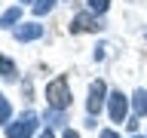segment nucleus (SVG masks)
<instances>
[{"instance_id":"1","label":"nucleus","mask_w":147,"mask_h":138,"mask_svg":"<svg viewBox=\"0 0 147 138\" xmlns=\"http://www.w3.org/2000/svg\"><path fill=\"white\" fill-rule=\"evenodd\" d=\"M71 86H67V77L64 74H58L55 80H49V86H46V104H49V110H67V104H71Z\"/></svg>"},{"instance_id":"2","label":"nucleus","mask_w":147,"mask_h":138,"mask_svg":"<svg viewBox=\"0 0 147 138\" xmlns=\"http://www.w3.org/2000/svg\"><path fill=\"white\" fill-rule=\"evenodd\" d=\"M34 132H37V114H34V110L22 114L16 123L6 126V138H31Z\"/></svg>"},{"instance_id":"3","label":"nucleus","mask_w":147,"mask_h":138,"mask_svg":"<svg viewBox=\"0 0 147 138\" xmlns=\"http://www.w3.org/2000/svg\"><path fill=\"white\" fill-rule=\"evenodd\" d=\"M107 108H110V120L113 123H126L129 117V98L123 92H110L107 95Z\"/></svg>"},{"instance_id":"4","label":"nucleus","mask_w":147,"mask_h":138,"mask_svg":"<svg viewBox=\"0 0 147 138\" xmlns=\"http://www.w3.org/2000/svg\"><path fill=\"white\" fill-rule=\"evenodd\" d=\"M104 98H107V86H104V80H95V83H92V89H89V101H86V108H89L92 117H95V114H101Z\"/></svg>"},{"instance_id":"5","label":"nucleus","mask_w":147,"mask_h":138,"mask_svg":"<svg viewBox=\"0 0 147 138\" xmlns=\"http://www.w3.org/2000/svg\"><path fill=\"white\" fill-rule=\"evenodd\" d=\"M101 22L95 16H89V12H80V16L71 18V34H83V31H101Z\"/></svg>"},{"instance_id":"6","label":"nucleus","mask_w":147,"mask_h":138,"mask_svg":"<svg viewBox=\"0 0 147 138\" xmlns=\"http://www.w3.org/2000/svg\"><path fill=\"white\" fill-rule=\"evenodd\" d=\"M37 37H43V25H37V22H25V25L16 31V40L18 43H31Z\"/></svg>"},{"instance_id":"7","label":"nucleus","mask_w":147,"mask_h":138,"mask_svg":"<svg viewBox=\"0 0 147 138\" xmlns=\"http://www.w3.org/2000/svg\"><path fill=\"white\" fill-rule=\"evenodd\" d=\"M132 108H135V117H147V89H138L132 95Z\"/></svg>"},{"instance_id":"8","label":"nucleus","mask_w":147,"mask_h":138,"mask_svg":"<svg viewBox=\"0 0 147 138\" xmlns=\"http://www.w3.org/2000/svg\"><path fill=\"white\" fill-rule=\"evenodd\" d=\"M18 18H22V9H18V6H9L6 12L0 16V28H12Z\"/></svg>"},{"instance_id":"9","label":"nucleus","mask_w":147,"mask_h":138,"mask_svg":"<svg viewBox=\"0 0 147 138\" xmlns=\"http://www.w3.org/2000/svg\"><path fill=\"white\" fill-rule=\"evenodd\" d=\"M55 3H58V0H34L31 6H34V16H46V12H49Z\"/></svg>"},{"instance_id":"10","label":"nucleus","mask_w":147,"mask_h":138,"mask_svg":"<svg viewBox=\"0 0 147 138\" xmlns=\"http://www.w3.org/2000/svg\"><path fill=\"white\" fill-rule=\"evenodd\" d=\"M0 77H9V80L16 77V64L9 62L6 55H0Z\"/></svg>"},{"instance_id":"11","label":"nucleus","mask_w":147,"mask_h":138,"mask_svg":"<svg viewBox=\"0 0 147 138\" xmlns=\"http://www.w3.org/2000/svg\"><path fill=\"white\" fill-rule=\"evenodd\" d=\"M107 6H110V0H89V9H92V12H98V16H104Z\"/></svg>"},{"instance_id":"12","label":"nucleus","mask_w":147,"mask_h":138,"mask_svg":"<svg viewBox=\"0 0 147 138\" xmlns=\"http://www.w3.org/2000/svg\"><path fill=\"white\" fill-rule=\"evenodd\" d=\"M9 117H12V108H9V101L0 95V123H9Z\"/></svg>"},{"instance_id":"13","label":"nucleus","mask_w":147,"mask_h":138,"mask_svg":"<svg viewBox=\"0 0 147 138\" xmlns=\"http://www.w3.org/2000/svg\"><path fill=\"white\" fill-rule=\"evenodd\" d=\"M138 126H141V123H138V117L126 120V129H129V132H132V135H135V132H138Z\"/></svg>"},{"instance_id":"14","label":"nucleus","mask_w":147,"mask_h":138,"mask_svg":"<svg viewBox=\"0 0 147 138\" xmlns=\"http://www.w3.org/2000/svg\"><path fill=\"white\" fill-rule=\"evenodd\" d=\"M101 138H119V135L113 132V129H104V132H101Z\"/></svg>"},{"instance_id":"15","label":"nucleus","mask_w":147,"mask_h":138,"mask_svg":"<svg viewBox=\"0 0 147 138\" xmlns=\"http://www.w3.org/2000/svg\"><path fill=\"white\" fill-rule=\"evenodd\" d=\"M61 138H80V135H77L74 129H64V135H61Z\"/></svg>"},{"instance_id":"16","label":"nucleus","mask_w":147,"mask_h":138,"mask_svg":"<svg viewBox=\"0 0 147 138\" xmlns=\"http://www.w3.org/2000/svg\"><path fill=\"white\" fill-rule=\"evenodd\" d=\"M43 138H52V132H46V135H43Z\"/></svg>"},{"instance_id":"17","label":"nucleus","mask_w":147,"mask_h":138,"mask_svg":"<svg viewBox=\"0 0 147 138\" xmlns=\"http://www.w3.org/2000/svg\"><path fill=\"white\" fill-rule=\"evenodd\" d=\"M132 138H141V135H132Z\"/></svg>"},{"instance_id":"18","label":"nucleus","mask_w":147,"mask_h":138,"mask_svg":"<svg viewBox=\"0 0 147 138\" xmlns=\"http://www.w3.org/2000/svg\"><path fill=\"white\" fill-rule=\"evenodd\" d=\"M22 3H25V0H22Z\"/></svg>"}]
</instances>
